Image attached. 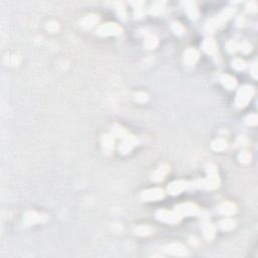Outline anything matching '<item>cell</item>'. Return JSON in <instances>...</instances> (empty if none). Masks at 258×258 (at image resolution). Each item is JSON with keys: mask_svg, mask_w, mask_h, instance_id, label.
Segmentation results:
<instances>
[{"mask_svg": "<svg viewBox=\"0 0 258 258\" xmlns=\"http://www.w3.org/2000/svg\"><path fill=\"white\" fill-rule=\"evenodd\" d=\"M252 88L249 87H245L242 90H240L237 96V104L239 106H244L245 104L250 100L251 96H252Z\"/></svg>", "mask_w": 258, "mask_h": 258, "instance_id": "obj_1", "label": "cell"}, {"mask_svg": "<svg viewBox=\"0 0 258 258\" xmlns=\"http://www.w3.org/2000/svg\"><path fill=\"white\" fill-rule=\"evenodd\" d=\"M120 31L121 28L114 23H108L106 25H102L99 28V33L102 34H118Z\"/></svg>", "mask_w": 258, "mask_h": 258, "instance_id": "obj_2", "label": "cell"}, {"mask_svg": "<svg viewBox=\"0 0 258 258\" xmlns=\"http://www.w3.org/2000/svg\"><path fill=\"white\" fill-rule=\"evenodd\" d=\"M162 197H164V193H162V191L159 189L149 190V191L143 193V195H142V199H144V200H148V201L158 200V199H160Z\"/></svg>", "mask_w": 258, "mask_h": 258, "instance_id": "obj_3", "label": "cell"}, {"mask_svg": "<svg viewBox=\"0 0 258 258\" xmlns=\"http://www.w3.org/2000/svg\"><path fill=\"white\" fill-rule=\"evenodd\" d=\"M165 251L167 253L174 255H185L187 254V249L180 244H171V245L166 246Z\"/></svg>", "mask_w": 258, "mask_h": 258, "instance_id": "obj_4", "label": "cell"}, {"mask_svg": "<svg viewBox=\"0 0 258 258\" xmlns=\"http://www.w3.org/2000/svg\"><path fill=\"white\" fill-rule=\"evenodd\" d=\"M157 216L160 220H164L165 222H169V223H175V222L179 221L178 215H175L174 213H169V212H166V211L159 212Z\"/></svg>", "mask_w": 258, "mask_h": 258, "instance_id": "obj_5", "label": "cell"}, {"mask_svg": "<svg viewBox=\"0 0 258 258\" xmlns=\"http://www.w3.org/2000/svg\"><path fill=\"white\" fill-rule=\"evenodd\" d=\"M197 212L196 206L192 205V204H187V205H182L179 207V213L183 215H192Z\"/></svg>", "mask_w": 258, "mask_h": 258, "instance_id": "obj_6", "label": "cell"}, {"mask_svg": "<svg viewBox=\"0 0 258 258\" xmlns=\"http://www.w3.org/2000/svg\"><path fill=\"white\" fill-rule=\"evenodd\" d=\"M198 57H199V55L196 51H194V49H189L185 55V61L187 62L188 64L193 65L198 60Z\"/></svg>", "mask_w": 258, "mask_h": 258, "instance_id": "obj_7", "label": "cell"}, {"mask_svg": "<svg viewBox=\"0 0 258 258\" xmlns=\"http://www.w3.org/2000/svg\"><path fill=\"white\" fill-rule=\"evenodd\" d=\"M185 188V183H184V182H175V183L171 184L169 185V191L173 195H175V194H179L180 192H182Z\"/></svg>", "mask_w": 258, "mask_h": 258, "instance_id": "obj_8", "label": "cell"}, {"mask_svg": "<svg viewBox=\"0 0 258 258\" xmlns=\"http://www.w3.org/2000/svg\"><path fill=\"white\" fill-rule=\"evenodd\" d=\"M220 212L224 215H232L233 213H235V206L233 205V204L225 203L221 206Z\"/></svg>", "mask_w": 258, "mask_h": 258, "instance_id": "obj_9", "label": "cell"}, {"mask_svg": "<svg viewBox=\"0 0 258 258\" xmlns=\"http://www.w3.org/2000/svg\"><path fill=\"white\" fill-rule=\"evenodd\" d=\"M25 221L28 222V224H34L35 222L40 221V215L37 214V213L34 212H30L26 215Z\"/></svg>", "mask_w": 258, "mask_h": 258, "instance_id": "obj_10", "label": "cell"}, {"mask_svg": "<svg viewBox=\"0 0 258 258\" xmlns=\"http://www.w3.org/2000/svg\"><path fill=\"white\" fill-rule=\"evenodd\" d=\"M222 82H223V84L226 86V87H228L229 89L234 88L235 85H236L235 79H233L232 77H230V76H224L223 78H222Z\"/></svg>", "mask_w": 258, "mask_h": 258, "instance_id": "obj_11", "label": "cell"}, {"mask_svg": "<svg viewBox=\"0 0 258 258\" xmlns=\"http://www.w3.org/2000/svg\"><path fill=\"white\" fill-rule=\"evenodd\" d=\"M152 229L149 228L148 226H140V227L135 229V232L138 235H149L151 233Z\"/></svg>", "mask_w": 258, "mask_h": 258, "instance_id": "obj_12", "label": "cell"}, {"mask_svg": "<svg viewBox=\"0 0 258 258\" xmlns=\"http://www.w3.org/2000/svg\"><path fill=\"white\" fill-rule=\"evenodd\" d=\"M204 48H205V51H207L208 53H213L216 49V43L212 39H208L205 44H204Z\"/></svg>", "mask_w": 258, "mask_h": 258, "instance_id": "obj_13", "label": "cell"}, {"mask_svg": "<svg viewBox=\"0 0 258 258\" xmlns=\"http://www.w3.org/2000/svg\"><path fill=\"white\" fill-rule=\"evenodd\" d=\"M96 21H97L96 17L91 15V16H89V17H86V18L83 20V25L86 26V28H88V26H92Z\"/></svg>", "mask_w": 258, "mask_h": 258, "instance_id": "obj_14", "label": "cell"}, {"mask_svg": "<svg viewBox=\"0 0 258 258\" xmlns=\"http://www.w3.org/2000/svg\"><path fill=\"white\" fill-rule=\"evenodd\" d=\"M213 147H214L216 150H222V149H224L226 147V142H224L223 140L219 139L213 143Z\"/></svg>", "mask_w": 258, "mask_h": 258, "instance_id": "obj_15", "label": "cell"}, {"mask_svg": "<svg viewBox=\"0 0 258 258\" xmlns=\"http://www.w3.org/2000/svg\"><path fill=\"white\" fill-rule=\"evenodd\" d=\"M156 43H157V40L153 38V37H150V38H148L146 39V42H145V46L149 48H153L155 46H156Z\"/></svg>", "mask_w": 258, "mask_h": 258, "instance_id": "obj_16", "label": "cell"}, {"mask_svg": "<svg viewBox=\"0 0 258 258\" xmlns=\"http://www.w3.org/2000/svg\"><path fill=\"white\" fill-rule=\"evenodd\" d=\"M221 226H222V228H224V229H229V228H232L233 227L234 223H233L232 220L227 219V220H224L223 222H222Z\"/></svg>", "mask_w": 258, "mask_h": 258, "instance_id": "obj_17", "label": "cell"}, {"mask_svg": "<svg viewBox=\"0 0 258 258\" xmlns=\"http://www.w3.org/2000/svg\"><path fill=\"white\" fill-rule=\"evenodd\" d=\"M214 233H215V230H214V228H213V226L212 225H208V230H205V236L208 239H210V238L213 237Z\"/></svg>", "mask_w": 258, "mask_h": 258, "instance_id": "obj_18", "label": "cell"}, {"mask_svg": "<svg viewBox=\"0 0 258 258\" xmlns=\"http://www.w3.org/2000/svg\"><path fill=\"white\" fill-rule=\"evenodd\" d=\"M155 174H158V175H155L153 179H154L155 180H161L162 178H164V175L166 174V169H162V167H161V169H158Z\"/></svg>", "mask_w": 258, "mask_h": 258, "instance_id": "obj_19", "label": "cell"}, {"mask_svg": "<svg viewBox=\"0 0 258 258\" xmlns=\"http://www.w3.org/2000/svg\"><path fill=\"white\" fill-rule=\"evenodd\" d=\"M250 158H251V156H250V154H249L248 152H243L242 154L240 155V160L243 161V162L249 161V160H250Z\"/></svg>", "mask_w": 258, "mask_h": 258, "instance_id": "obj_20", "label": "cell"}, {"mask_svg": "<svg viewBox=\"0 0 258 258\" xmlns=\"http://www.w3.org/2000/svg\"><path fill=\"white\" fill-rule=\"evenodd\" d=\"M112 145H113V140H112V138H110V137H105V142H104V146H105V148H107V147H110V148H112Z\"/></svg>", "mask_w": 258, "mask_h": 258, "instance_id": "obj_21", "label": "cell"}, {"mask_svg": "<svg viewBox=\"0 0 258 258\" xmlns=\"http://www.w3.org/2000/svg\"><path fill=\"white\" fill-rule=\"evenodd\" d=\"M48 29L51 30V31H56L58 29V23H56V22H52V23H49L48 25Z\"/></svg>", "mask_w": 258, "mask_h": 258, "instance_id": "obj_22", "label": "cell"}, {"mask_svg": "<svg viewBox=\"0 0 258 258\" xmlns=\"http://www.w3.org/2000/svg\"><path fill=\"white\" fill-rule=\"evenodd\" d=\"M147 99V96L144 93H140L138 95H136V100L137 101H145Z\"/></svg>", "mask_w": 258, "mask_h": 258, "instance_id": "obj_23", "label": "cell"}, {"mask_svg": "<svg viewBox=\"0 0 258 258\" xmlns=\"http://www.w3.org/2000/svg\"><path fill=\"white\" fill-rule=\"evenodd\" d=\"M235 67L237 68V69H242V68L244 67V62L241 61V60H237L236 62H235Z\"/></svg>", "mask_w": 258, "mask_h": 258, "instance_id": "obj_24", "label": "cell"}]
</instances>
